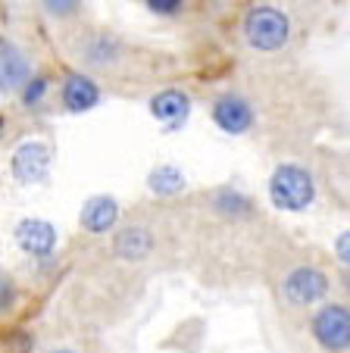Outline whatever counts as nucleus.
<instances>
[{
	"mask_svg": "<svg viewBox=\"0 0 350 353\" xmlns=\"http://www.w3.org/2000/svg\"><path fill=\"white\" fill-rule=\"evenodd\" d=\"M291 19L284 10L272 7V3H253L241 19V34H244L247 47L257 54H278L291 44Z\"/></svg>",
	"mask_w": 350,
	"mask_h": 353,
	"instance_id": "f257e3e1",
	"label": "nucleus"
},
{
	"mask_svg": "<svg viewBox=\"0 0 350 353\" xmlns=\"http://www.w3.org/2000/svg\"><path fill=\"white\" fill-rule=\"evenodd\" d=\"M269 200L284 213H304L316 200V181L298 163H282L269 175Z\"/></svg>",
	"mask_w": 350,
	"mask_h": 353,
	"instance_id": "f03ea898",
	"label": "nucleus"
},
{
	"mask_svg": "<svg viewBox=\"0 0 350 353\" xmlns=\"http://www.w3.org/2000/svg\"><path fill=\"white\" fill-rule=\"evenodd\" d=\"M310 332L316 344L329 353L350 350V310L344 303H325L313 313Z\"/></svg>",
	"mask_w": 350,
	"mask_h": 353,
	"instance_id": "7ed1b4c3",
	"label": "nucleus"
},
{
	"mask_svg": "<svg viewBox=\"0 0 350 353\" xmlns=\"http://www.w3.org/2000/svg\"><path fill=\"white\" fill-rule=\"evenodd\" d=\"M79 63L91 72H110L126 60V44L113 32H88L85 38L75 44Z\"/></svg>",
	"mask_w": 350,
	"mask_h": 353,
	"instance_id": "20e7f679",
	"label": "nucleus"
},
{
	"mask_svg": "<svg viewBox=\"0 0 350 353\" xmlns=\"http://www.w3.org/2000/svg\"><path fill=\"white\" fill-rule=\"evenodd\" d=\"M329 294V275L316 266H294L282 279V297L291 307H313Z\"/></svg>",
	"mask_w": 350,
	"mask_h": 353,
	"instance_id": "39448f33",
	"label": "nucleus"
},
{
	"mask_svg": "<svg viewBox=\"0 0 350 353\" xmlns=\"http://www.w3.org/2000/svg\"><path fill=\"white\" fill-rule=\"evenodd\" d=\"M210 116H213V122H216L219 132H225V134H244V132H251L253 122H257L251 100L241 97V94H235V91L219 94V97L213 100Z\"/></svg>",
	"mask_w": 350,
	"mask_h": 353,
	"instance_id": "423d86ee",
	"label": "nucleus"
},
{
	"mask_svg": "<svg viewBox=\"0 0 350 353\" xmlns=\"http://www.w3.org/2000/svg\"><path fill=\"white\" fill-rule=\"evenodd\" d=\"M50 169V147L44 141H22L10 157V172L22 185H35L41 181Z\"/></svg>",
	"mask_w": 350,
	"mask_h": 353,
	"instance_id": "0eeeda50",
	"label": "nucleus"
},
{
	"mask_svg": "<svg viewBox=\"0 0 350 353\" xmlns=\"http://www.w3.org/2000/svg\"><path fill=\"white\" fill-rule=\"evenodd\" d=\"M150 116L166 128V132H179L191 116V97L179 88H166V91L150 97Z\"/></svg>",
	"mask_w": 350,
	"mask_h": 353,
	"instance_id": "6e6552de",
	"label": "nucleus"
},
{
	"mask_svg": "<svg viewBox=\"0 0 350 353\" xmlns=\"http://www.w3.org/2000/svg\"><path fill=\"white\" fill-rule=\"evenodd\" d=\"M60 100L69 113H88L100 103V88L91 75L85 72H69L60 85Z\"/></svg>",
	"mask_w": 350,
	"mask_h": 353,
	"instance_id": "1a4fd4ad",
	"label": "nucleus"
},
{
	"mask_svg": "<svg viewBox=\"0 0 350 353\" xmlns=\"http://www.w3.org/2000/svg\"><path fill=\"white\" fill-rule=\"evenodd\" d=\"M16 244L32 256H50L57 247V228L47 219H22L13 232Z\"/></svg>",
	"mask_w": 350,
	"mask_h": 353,
	"instance_id": "9d476101",
	"label": "nucleus"
},
{
	"mask_svg": "<svg viewBox=\"0 0 350 353\" xmlns=\"http://www.w3.org/2000/svg\"><path fill=\"white\" fill-rule=\"evenodd\" d=\"M35 63L28 60V54L13 41H3V60H0V81L3 91H22L28 81L35 79Z\"/></svg>",
	"mask_w": 350,
	"mask_h": 353,
	"instance_id": "9b49d317",
	"label": "nucleus"
},
{
	"mask_svg": "<svg viewBox=\"0 0 350 353\" xmlns=\"http://www.w3.org/2000/svg\"><path fill=\"white\" fill-rule=\"evenodd\" d=\"M79 222L88 234H106L119 222V203L113 197H106V194H94V197L85 200Z\"/></svg>",
	"mask_w": 350,
	"mask_h": 353,
	"instance_id": "f8f14e48",
	"label": "nucleus"
},
{
	"mask_svg": "<svg viewBox=\"0 0 350 353\" xmlns=\"http://www.w3.org/2000/svg\"><path fill=\"white\" fill-rule=\"evenodd\" d=\"M113 250H116V256H122V260H144L153 250V234L138 225L122 228V232L116 234V241H113Z\"/></svg>",
	"mask_w": 350,
	"mask_h": 353,
	"instance_id": "ddd939ff",
	"label": "nucleus"
},
{
	"mask_svg": "<svg viewBox=\"0 0 350 353\" xmlns=\"http://www.w3.org/2000/svg\"><path fill=\"white\" fill-rule=\"evenodd\" d=\"M185 175L175 166H157L150 175H147V188H150L157 197H175V194L185 191Z\"/></svg>",
	"mask_w": 350,
	"mask_h": 353,
	"instance_id": "4468645a",
	"label": "nucleus"
},
{
	"mask_svg": "<svg viewBox=\"0 0 350 353\" xmlns=\"http://www.w3.org/2000/svg\"><path fill=\"white\" fill-rule=\"evenodd\" d=\"M213 207H216L219 213H225V216L235 219V216L251 213V200H247L241 191H235V188H222V191L213 194Z\"/></svg>",
	"mask_w": 350,
	"mask_h": 353,
	"instance_id": "2eb2a0df",
	"label": "nucleus"
},
{
	"mask_svg": "<svg viewBox=\"0 0 350 353\" xmlns=\"http://www.w3.org/2000/svg\"><path fill=\"white\" fill-rule=\"evenodd\" d=\"M47 88H50V81H47L44 75H35V79L28 81V85L22 88V91H19L22 103H26V107H38L41 100L47 97Z\"/></svg>",
	"mask_w": 350,
	"mask_h": 353,
	"instance_id": "dca6fc26",
	"label": "nucleus"
},
{
	"mask_svg": "<svg viewBox=\"0 0 350 353\" xmlns=\"http://www.w3.org/2000/svg\"><path fill=\"white\" fill-rule=\"evenodd\" d=\"M81 0H41V7L47 10V16H57V19H66L79 10Z\"/></svg>",
	"mask_w": 350,
	"mask_h": 353,
	"instance_id": "f3484780",
	"label": "nucleus"
},
{
	"mask_svg": "<svg viewBox=\"0 0 350 353\" xmlns=\"http://www.w3.org/2000/svg\"><path fill=\"white\" fill-rule=\"evenodd\" d=\"M144 7L157 16H179L185 10V0H144Z\"/></svg>",
	"mask_w": 350,
	"mask_h": 353,
	"instance_id": "a211bd4d",
	"label": "nucleus"
},
{
	"mask_svg": "<svg viewBox=\"0 0 350 353\" xmlns=\"http://www.w3.org/2000/svg\"><path fill=\"white\" fill-rule=\"evenodd\" d=\"M335 256L350 269V232H341L335 241Z\"/></svg>",
	"mask_w": 350,
	"mask_h": 353,
	"instance_id": "6ab92c4d",
	"label": "nucleus"
},
{
	"mask_svg": "<svg viewBox=\"0 0 350 353\" xmlns=\"http://www.w3.org/2000/svg\"><path fill=\"white\" fill-rule=\"evenodd\" d=\"M50 353H72V350H50Z\"/></svg>",
	"mask_w": 350,
	"mask_h": 353,
	"instance_id": "aec40b11",
	"label": "nucleus"
},
{
	"mask_svg": "<svg viewBox=\"0 0 350 353\" xmlns=\"http://www.w3.org/2000/svg\"><path fill=\"white\" fill-rule=\"evenodd\" d=\"M347 288H350V272H347Z\"/></svg>",
	"mask_w": 350,
	"mask_h": 353,
	"instance_id": "412c9836",
	"label": "nucleus"
}]
</instances>
